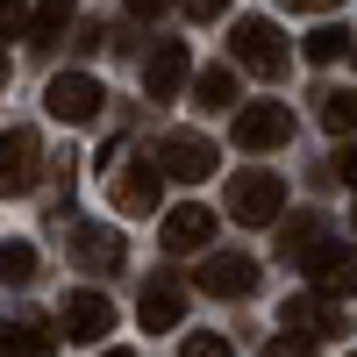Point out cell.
<instances>
[{
  "label": "cell",
  "instance_id": "cell-22",
  "mask_svg": "<svg viewBox=\"0 0 357 357\" xmlns=\"http://www.w3.org/2000/svg\"><path fill=\"white\" fill-rule=\"evenodd\" d=\"M321 129H329V136H350V129H357V93H321Z\"/></svg>",
  "mask_w": 357,
  "mask_h": 357
},
{
  "label": "cell",
  "instance_id": "cell-8",
  "mask_svg": "<svg viewBox=\"0 0 357 357\" xmlns=\"http://www.w3.org/2000/svg\"><path fill=\"white\" fill-rule=\"evenodd\" d=\"M100 79L93 72H57L50 86H43V107L57 114V122H93V114H100Z\"/></svg>",
  "mask_w": 357,
  "mask_h": 357
},
{
  "label": "cell",
  "instance_id": "cell-6",
  "mask_svg": "<svg viewBox=\"0 0 357 357\" xmlns=\"http://www.w3.org/2000/svg\"><path fill=\"white\" fill-rule=\"evenodd\" d=\"M72 264L79 272H122L129 264V243L114 222H72Z\"/></svg>",
  "mask_w": 357,
  "mask_h": 357
},
{
  "label": "cell",
  "instance_id": "cell-4",
  "mask_svg": "<svg viewBox=\"0 0 357 357\" xmlns=\"http://www.w3.org/2000/svg\"><path fill=\"white\" fill-rule=\"evenodd\" d=\"M229 136H236V151H286L293 143V107L286 100H243Z\"/></svg>",
  "mask_w": 357,
  "mask_h": 357
},
{
  "label": "cell",
  "instance_id": "cell-13",
  "mask_svg": "<svg viewBox=\"0 0 357 357\" xmlns=\"http://www.w3.org/2000/svg\"><path fill=\"white\" fill-rule=\"evenodd\" d=\"M57 329H65L72 343H100L114 329V301H107V293H72L65 314H57Z\"/></svg>",
  "mask_w": 357,
  "mask_h": 357
},
{
  "label": "cell",
  "instance_id": "cell-20",
  "mask_svg": "<svg viewBox=\"0 0 357 357\" xmlns=\"http://www.w3.org/2000/svg\"><path fill=\"white\" fill-rule=\"evenodd\" d=\"M72 29V0H43L36 15H29V43H57Z\"/></svg>",
  "mask_w": 357,
  "mask_h": 357
},
{
  "label": "cell",
  "instance_id": "cell-26",
  "mask_svg": "<svg viewBox=\"0 0 357 357\" xmlns=\"http://www.w3.org/2000/svg\"><path fill=\"white\" fill-rule=\"evenodd\" d=\"M336 172H343V186L357 193V143H343V151H336Z\"/></svg>",
  "mask_w": 357,
  "mask_h": 357
},
{
  "label": "cell",
  "instance_id": "cell-11",
  "mask_svg": "<svg viewBox=\"0 0 357 357\" xmlns=\"http://www.w3.org/2000/svg\"><path fill=\"white\" fill-rule=\"evenodd\" d=\"M36 165H43L36 129H8L0 136V193H29L36 186Z\"/></svg>",
  "mask_w": 357,
  "mask_h": 357
},
{
  "label": "cell",
  "instance_id": "cell-32",
  "mask_svg": "<svg viewBox=\"0 0 357 357\" xmlns=\"http://www.w3.org/2000/svg\"><path fill=\"white\" fill-rule=\"evenodd\" d=\"M350 57H357V43H350Z\"/></svg>",
  "mask_w": 357,
  "mask_h": 357
},
{
  "label": "cell",
  "instance_id": "cell-15",
  "mask_svg": "<svg viewBox=\"0 0 357 357\" xmlns=\"http://www.w3.org/2000/svg\"><path fill=\"white\" fill-rule=\"evenodd\" d=\"M193 79V65H186V43H158L151 57H143V93L151 100H178V86Z\"/></svg>",
  "mask_w": 357,
  "mask_h": 357
},
{
  "label": "cell",
  "instance_id": "cell-1",
  "mask_svg": "<svg viewBox=\"0 0 357 357\" xmlns=\"http://www.w3.org/2000/svg\"><path fill=\"white\" fill-rule=\"evenodd\" d=\"M100 178H107V193H114V215H158V193H165V172H158V158H114V165H100Z\"/></svg>",
  "mask_w": 357,
  "mask_h": 357
},
{
  "label": "cell",
  "instance_id": "cell-17",
  "mask_svg": "<svg viewBox=\"0 0 357 357\" xmlns=\"http://www.w3.org/2000/svg\"><path fill=\"white\" fill-rule=\"evenodd\" d=\"M321 243H329V222H321V215H286L279 222V257L286 264H307Z\"/></svg>",
  "mask_w": 357,
  "mask_h": 357
},
{
  "label": "cell",
  "instance_id": "cell-31",
  "mask_svg": "<svg viewBox=\"0 0 357 357\" xmlns=\"http://www.w3.org/2000/svg\"><path fill=\"white\" fill-rule=\"evenodd\" d=\"M100 357H136V350H100Z\"/></svg>",
  "mask_w": 357,
  "mask_h": 357
},
{
  "label": "cell",
  "instance_id": "cell-5",
  "mask_svg": "<svg viewBox=\"0 0 357 357\" xmlns=\"http://www.w3.org/2000/svg\"><path fill=\"white\" fill-rule=\"evenodd\" d=\"M215 143H207L200 129H172L165 143H158V172L165 178H186V186H200V178H215Z\"/></svg>",
  "mask_w": 357,
  "mask_h": 357
},
{
  "label": "cell",
  "instance_id": "cell-21",
  "mask_svg": "<svg viewBox=\"0 0 357 357\" xmlns=\"http://www.w3.org/2000/svg\"><path fill=\"white\" fill-rule=\"evenodd\" d=\"M36 279V243H0V286H29Z\"/></svg>",
  "mask_w": 357,
  "mask_h": 357
},
{
  "label": "cell",
  "instance_id": "cell-7",
  "mask_svg": "<svg viewBox=\"0 0 357 357\" xmlns=\"http://www.w3.org/2000/svg\"><path fill=\"white\" fill-rule=\"evenodd\" d=\"M301 272H307V286L321 293V301H350V293H357V250L329 236V243H321V250L301 264Z\"/></svg>",
  "mask_w": 357,
  "mask_h": 357
},
{
  "label": "cell",
  "instance_id": "cell-12",
  "mask_svg": "<svg viewBox=\"0 0 357 357\" xmlns=\"http://www.w3.org/2000/svg\"><path fill=\"white\" fill-rule=\"evenodd\" d=\"M136 321H143L151 336H172L178 321H186V286H178L172 272L151 279V286H143V301H136Z\"/></svg>",
  "mask_w": 357,
  "mask_h": 357
},
{
  "label": "cell",
  "instance_id": "cell-14",
  "mask_svg": "<svg viewBox=\"0 0 357 357\" xmlns=\"http://www.w3.org/2000/svg\"><path fill=\"white\" fill-rule=\"evenodd\" d=\"M57 336L65 329L50 314H15V321H0V357H50Z\"/></svg>",
  "mask_w": 357,
  "mask_h": 357
},
{
  "label": "cell",
  "instance_id": "cell-3",
  "mask_svg": "<svg viewBox=\"0 0 357 357\" xmlns=\"http://www.w3.org/2000/svg\"><path fill=\"white\" fill-rule=\"evenodd\" d=\"M229 57L243 72H257V79H279L286 72V36H279V22H264V15H243L229 29Z\"/></svg>",
  "mask_w": 357,
  "mask_h": 357
},
{
  "label": "cell",
  "instance_id": "cell-18",
  "mask_svg": "<svg viewBox=\"0 0 357 357\" xmlns=\"http://www.w3.org/2000/svg\"><path fill=\"white\" fill-rule=\"evenodd\" d=\"M193 107H207V114L243 107V86H236V72H229V65H207V72L193 79Z\"/></svg>",
  "mask_w": 357,
  "mask_h": 357
},
{
  "label": "cell",
  "instance_id": "cell-10",
  "mask_svg": "<svg viewBox=\"0 0 357 357\" xmlns=\"http://www.w3.org/2000/svg\"><path fill=\"white\" fill-rule=\"evenodd\" d=\"M200 293H215V301H250L257 293V257H243V250L207 257L200 264Z\"/></svg>",
  "mask_w": 357,
  "mask_h": 357
},
{
  "label": "cell",
  "instance_id": "cell-16",
  "mask_svg": "<svg viewBox=\"0 0 357 357\" xmlns=\"http://www.w3.org/2000/svg\"><path fill=\"white\" fill-rule=\"evenodd\" d=\"M279 329H293V336H307V343H321V336H343V314L321 301V293H307V301H286V314H279Z\"/></svg>",
  "mask_w": 357,
  "mask_h": 357
},
{
  "label": "cell",
  "instance_id": "cell-23",
  "mask_svg": "<svg viewBox=\"0 0 357 357\" xmlns=\"http://www.w3.org/2000/svg\"><path fill=\"white\" fill-rule=\"evenodd\" d=\"M29 36V0H0V43H22Z\"/></svg>",
  "mask_w": 357,
  "mask_h": 357
},
{
  "label": "cell",
  "instance_id": "cell-30",
  "mask_svg": "<svg viewBox=\"0 0 357 357\" xmlns=\"http://www.w3.org/2000/svg\"><path fill=\"white\" fill-rule=\"evenodd\" d=\"M0 93H8V50H0Z\"/></svg>",
  "mask_w": 357,
  "mask_h": 357
},
{
  "label": "cell",
  "instance_id": "cell-29",
  "mask_svg": "<svg viewBox=\"0 0 357 357\" xmlns=\"http://www.w3.org/2000/svg\"><path fill=\"white\" fill-rule=\"evenodd\" d=\"M293 15H329V8H343V0H286Z\"/></svg>",
  "mask_w": 357,
  "mask_h": 357
},
{
  "label": "cell",
  "instance_id": "cell-33",
  "mask_svg": "<svg viewBox=\"0 0 357 357\" xmlns=\"http://www.w3.org/2000/svg\"><path fill=\"white\" fill-rule=\"evenodd\" d=\"M350 357H357V350H350Z\"/></svg>",
  "mask_w": 357,
  "mask_h": 357
},
{
  "label": "cell",
  "instance_id": "cell-24",
  "mask_svg": "<svg viewBox=\"0 0 357 357\" xmlns=\"http://www.w3.org/2000/svg\"><path fill=\"white\" fill-rule=\"evenodd\" d=\"M178 357H236V350H229L222 336H207V329H200V336H186V343H178Z\"/></svg>",
  "mask_w": 357,
  "mask_h": 357
},
{
  "label": "cell",
  "instance_id": "cell-25",
  "mask_svg": "<svg viewBox=\"0 0 357 357\" xmlns=\"http://www.w3.org/2000/svg\"><path fill=\"white\" fill-rule=\"evenodd\" d=\"M264 357H314V343L286 329V336H272V343H264Z\"/></svg>",
  "mask_w": 357,
  "mask_h": 357
},
{
  "label": "cell",
  "instance_id": "cell-28",
  "mask_svg": "<svg viewBox=\"0 0 357 357\" xmlns=\"http://www.w3.org/2000/svg\"><path fill=\"white\" fill-rule=\"evenodd\" d=\"M129 15L136 22H158V15H172V0H129Z\"/></svg>",
  "mask_w": 357,
  "mask_h": 357
},
{
  "label": "cell",
  "instance_id": "cell-27",
  "mask_svg": "<svg viewBox=\"0 0 357 357\" xmlns=\"http://www.w3.org/2000/svg\"><path fill=\"white\" fill-rule=\"evenodd\" d=\"M178 8H186V15H193V22H215V15H222V8H229V0H178Z\"/></svg>",
  "mask_w": 357,
  "mask_h": 357
},
{
  "label": "cell",
  "instance_id": "cell-2",
  "mask_svg": "<svg viewBox=\"0 0 357 357\" xmlns=\"http://www.w3.org/2000/svg\"><path fill=\"white\" fill-rule=\"evenodd\" d=\"M229 215H236V222H250V229H272V222L286 215V178H279V172H264V165L236 172V178H229Z\"/></svg>",
  "mask_w": 357,
  "mask_h": 357
},
{
  "label": "cell",
  "instance_id": "cell-9",
  "mask_svg": "<svg viewBox=\"0 0 357 357\" xmlns=\"http://www.w3.org/2000/svg\"><path fill=\"white\" fill-rule=\"evenodd\" d=\"M215 229H222V215H215V207H200V200H178L172 215H165V257L207 250V243H215Z\"/></svg>",
  "mask_w": 357,
  "mask_h": 357
},
{
  "label": "cell",
  "instance_id": "cell-19",
  "mask_svg": "<svg viewBox=\"0 0 357 357\" xmlns=\"http://www.w3.org/2000/svg\"><path fill=\"white\" fill-rule=\"evenodd\" d=\"M350 43H357L350 29H336V22H321V29H314V36H307L301 50H307V65H336V57H350Z\"/></svg>",
  "mask_w": 357,
  "mask_h": 357
}]
</instances>
